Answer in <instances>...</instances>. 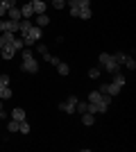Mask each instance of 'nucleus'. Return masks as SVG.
Listing matches in <instances>:
<instances>
[{"mask_svg": "<svg viewBox=\"0 0 136 152\" xmlns=\"http://www.w3.org/2000/svg\"><path fill=\"white\" fill-rule=\"evenodd\" d=\"M120 86H116V84L113 82H109V84H102V86H100V93H107V95H111V98H116L118 93H120Z\"/></svg>", "mask_w": 136, "mask_h": 152, "instance_id": "nucleus-6", "label": "nucleus"}, {"mask_svg": "<svg viewBox=\"0 0 136 152\" xmlns=\"http://www.w3.org/2000/svg\"><path fill=\"white\" fill-rule=\"evenodd\" d=\"M20 70L23 73H39V61L34 57V52L30 48H23V64H20Z\"/></svg>", "mask_w": 136, "mask_h": 152, "instance_id": "nucleus-2", "label": "nucleus"}, {"mask_svg": "<svg viewBox=\"0 0 136 152\" xmlns=\"http://www.w3.org/2000/svg\"><path fill=\"white\" fill-rule=\"evenodd\" d=\"M20 16H23V18H32V16H34V9H32L30 2H25V5L20 7Z\"/></svg>", "mask_w": 136, "mask_h": 152, "instance_id": "nucleus-12", "label": "nucleus"}, {"mask_svg": "<svg viewBox=\"0 0 136 152\" xmlns=\"http://www.w3.org/2000/svg\"><path fill=\"white\" fill-rule=\"evenodd\" d=\"M55 68H57V73H59V75H68V73H71V66H68L66 61H59L57 66H55Z\"/></svg>", "mask_w": 136, "mask_h": 152, "instance_id": "nucleus-16", "label": "nucleus"}, {"mask_svg": "<svg viewBox=\"0 0 136 152\" xmlns=\"http://www.w3.org/2000/svg\"><path fill=\"white\" fill-rule=\"evenodd\" d=\"M18 125H20V123H18V121H14V118H12V121L7 123V129H9V132H18Z\"/></svg>", "mask_w": 136, "mask_h": 152, "instance_id": "nucleus-22", "label": "nucleus"}, {"mask_svg": "<svg viewBox=\"0 0 136 152\" xmlns=\"http://www.w3.org/2000/svg\"><path fill=\"white\" fill-rule=\"evenodd\" d=\"M82 123H84L86 127H91L93 123H95V114H91V111H84V114H82Z\"/></svg>", "mask_w": 136, "mask_h": 152, "instance_id": "nucleus-14", "label": "nucleus"}, {"mask_svg": "<svg viewBox=\"0 0 136 152\" xmlns=\"http://www.w3.org/2000/svg\"><path fill=\"white\" fill-rule=\"evenodd\" d=\"M91 7H79V14H77V18H82V20H89L91 18Z\"/></svg>", "mask_w": 136, "mask_h": 152, "instance_id": "nucleus-17", "label": "nucleus"}, {"mask_svg": "<svg viewBox=\"0 0 136 152\" xmlns=\"http://www.w3.org/2000/svg\"><path fill=\"white\" fill-rule=\"evenodd\" d=\"M41 37H43V34H41V27L32 25L30 30L25 32V34H23V37H20V39H23V43H25V45H32V43H39Z\"/></svg>", "mask_w": 136, "mask_h": 152, "instance_id": "nucleus-3", "label": "nucleus"}, {"mask_svg": "<svg viewBox=\"0 0 136 152\" xmlns=\"http://www.w3.org/2000/svg\"><path fill=\"white\" fill-rule=\"evenodd\" d=\"M111 104V95L100 93V91H91L89 93V111L91 114H104Z\"/></svg>", "mask_w": 136, "mask_h": 152, "instance_id": "nucleus-1", "label": "nucleus"}, {"mask_svg": "<svg viewBox=\"0 0 136 152\" xmlns=\"http://www.w3.org/2000/svg\"><path fill=\"white\" fill-rule=\"evenodd\" d=\"M16 52H18V50H16V48H14L12 43H5V45H2V52H0V57L9 61V59H12L14 55H16Z\"/></svg>", "mask_w": 136, "mask_h": 152, "instance_id": "nucleus-7", "label": "nucleus"}, {"mask_svg": "<svg viewBox=\"0 0 136 152\" xmlns=\"http://www.w3.org/2000/svg\"><path fill=\"white\" fill-rule=\"evenodd\" d=\"M66 5H68L71 16H73V18H77V14H79V2H77V0H66Z\"/></svg>", "mask_w": 136, "mask_h": 152, "instance_id": "nucleus-10", "label": "nucleus"}, {"mask_svg": "<svg viewBox=\"0 0 136 152\" xmlns=\"http://www.w3.org/2000/svg\"><path fill=\"white\" fill-rule=\"evenodd\" d=\"M30 27H32V23H30V18H23L18 23V32H20V37H23V34H25L27 30H30Z\"/></svg>", "mask_w": 136, "mask_h": 152, "instance_id": "nucleus-18", "label": "nucleus"}, {"mask_svg": "<svg viewBox=\"0 0 136 152\" xmlns=\"http://www.w3.org/2000/svg\"><path fill=\"white\" fill-rule=\"evenodd\" d=\"M50 5L55 7V9H64V7H66V0H50Z\"/></svg>", "mask_w": 136, "mask_h": 152, "instance_id": "nucleus-24", "label": "nucleus"}, {"mask_svg": "<svg viewBox=\"0 0 136 152\" xmlns=\"http://www.w3.org/2000/svg\"><path fill=\"white\" fill-rule=\"evenodd\" d=\"M79 7H91V0H77Z\"/></svg>", "mask_w": 136, "mask_h": 152, "instance_id": "nucleus-28", "label": "nucleus"}, {"mask_svg": "<svg viewBox=\"0 0 136 152\" xmlns=\"http://www.w3.org/2000/svg\"><path fill=\"white\" fill-rule=\"evenodd\" d=\"M125 82H127V77H125V73H120V70H116V73H113V84L123 89V86H125Z\"/></svg>", "mask_w": 136, "mask_h": 152, "instance_id": "nucleus-11", "label": "nucleus"}, {"mask_svg": "<svg viewBox=\"0 0 136 152\" xmlns=\"http://www.w3.org/2000/svg\"><path fill=\"white\" fill-rule=\"evenodd\" d=\"M12 118H14V121H18V123H23V121H25V109H23V107H16L12 111Z\"/></svg>", "mask_w": 136, "mask_h": 152, "instance_id": "nucleus-13", "label": "nucleus"}, {"mask_svg": "<svg viewBox=\"0 0 136 152\" xmlns=\"http://www.w3.org/2000/svg\"><path fill=\"white\" fill-rule=\"evenodd\" d=\"M48 23H50V16H48V14H36V16H34V25L36 27H45Z\"/></svg>", "mask_w": 136, "mask_h": 152, "instance_id": "nucleus-9", "label": "nucleus"}, {"mask_svg": "<svg viewBox=\"0 0 136 152\" xmlns=\"http://www.w3.org/2000/svg\"><path fill=\"white\" fill-rule=\"evenodd\" d=\"M5 118H7V111H5V109H0V121H5Z\"/></svg>", "mask_w": 136, "mask_h": 152, "instance_id": "nucleus-29", "label": "nucleus"}, {"mask_svg": "<svg viewBox=\"0 0 136 152\" xmlns=\"http://www.w3.org/2000/svg\"><path fill=\"white\" fill-rule=\"evenodd\" d=\"M12 89H9V86H0V100H9V98H12Z\"/></svg>", "mask_w": 136, "mask_h": 152, "instance_id": "nucleus-20", "label": "nucleus"}, {"mask_svg": "<svg viewBox=\"0 0 136 152\" xmlns=\"http://www.w3.org/2000/svg\"><path fill=\"white\" fill-rule=\"evenodd\" d=\"M123 66H127L129 70H134V68H136V61H134L132 57H125V64H123Z\"/></svg>", "mask_w": 136, "mask_h": 152, "instance_id": "nucleus-25", "label": "nucleus"}, {"mask_svg": "<svg viewBox=\"0 0 136 152\" xmlns=\"http://www.w3.org/2000/svg\"><path fill=\"white\" fill-rule=\"evenodd\" d=\"M43 2H45V5H48V2H50V0H43Z\"/></svg>", "mask_w": 136, "mask_h": 152, "instance_id": "nucleus-30", "label": "nucleus"}, {"mask_svg": "<svg viewBox=\"0 0 136 152\" xmlns=\"http://www.w3.org/2000/svg\"><path fill=\"white\" fill-rule=\"evenodd\" d=\"M30 129H32V127H30V123H27V121H23L18 125V132H23V134H30Z\"/></svg>", "mask_w": 136, "mask_h": 152, "instance_id": "nucleus-23", "label": "nucleus"}, {"mask_svg": "<svg viewBox=\"0 0 136 152\" xmlns=\"http://www.w3.org/2000/svg\"><path fill=\"white\" fill-rule=\"evenodd\" d=\"M39 55L45 59V61H50V57H52L50 52H48V48H45V43H41V41H39Z\"/></svg>", "mask_w": 136, "mask_h": 152, "instance_id": "nucleus-19", "label": "nucleus"}, {"mask_svg": "<svg viewBox=\"0 0 136 152\" xmlns=\"http://www.w3.org/2000/svg\"><path fill=\"white\" fill-rule=\"evenodd\" d=\"M7 18H12V20H20L23 16H20V9L18 7H12V9H7Z\"/></svg>", "mask_w": 136, "mask_h": 152, "instance_id": "nucleus-15", "label": "nucleus"}, {"mask_svg": "<svg viewBox=\"0 0 136 152\" xmlns=\"http://www.w3.org/2000/svg\"><path fill=\"white\" fill-rule=\"evenodd\" d=\"M9 82H12V80H9V75H7V73H2V75H0V86H9Z\"/></svg>", "mask_w": 136, "mask_h": 152, "instance_id": "nucleus-26", "label": "nucleus"}, {"mask_svg": "<svg viewBox=\"0 0 136 152\" xmlns=\"http://www.w3.org/2000/svg\"><path fill=\"white\" fill-rule=\"evenodd\" d=\"M100 75H102V70H100V68H91L89 70V77H91V80H95V77H100Z\"/></svg>", "mask_w": 136, "mask_h": 152, "instance_id": "nucleus-27", "label": "nucleus"}, {"mask_svg": "<svg viewBox=\"0 0 136 152\" xmlns=\"http://www.w3.org/2000/svg\"><path fill=\"white\" fill-rule=\"evenodd\" d=\"M100 66H102V68L107 70V73H111V75H113L116 70H120V66H118V64L113 61V59H111V55H109V52H102V55H100Z\"/></svg>", "mask_w": 136, "mask_h": 152, "instance_id": "nucleus-4", "label": "nucleus"}, {"mask_svg": "<svg viewBox=\"0 0 136 152\" xmlns=\"http://www.w3.org/2000/svg\"><path fill=\"white\" fill-rule=\"evenodd\" d=\"M125 57H127L125 52H113V55H111V59H113L118 66H123V64H125Z\"/></svg>", "mask_w": 136, "mask_h": 152, "instance_id": "nucleus-21", "label": "nucleus"}, {"mask_svg": "<svg viewBox=\"0 0 136 152\" xmlns=\"http://www.w3.org/2000/svg\"><path fill=\"white\" fill-rule=\"evenodd\" d=\"M16 7V0H0V18L7 16V9H12Z\"/></svg>", "mask_w": 136, "mask_h": 152, "instance_id": "nucleus-8", "label": "nucleus"}, {"mask_svg": "<svg viewBox=\"0 0 136 152\" xmlns=\"http://www.w3.org/2000/svg\"><path fill=\"white\" fill-rule=\"evenodd\" d=\"M77 95H68V100L66 102H61V104H59V109H61V111H64V114H75V104H77Z\"/></svg>", "mask_w": 136, "mask_h": 152, "instance_id": "nucleus-5", "label": "nucleus"}, {"mask_svg": "<svg viewBox=\"0 0 136 152\" xmlns=\"http://www.w3.org/2000/svg\"><path fill=\"white\" fill-rule=\"evenodd\" d=\"M0 109H2V100H0Z\"/></svg>", "mask_w": 136, "mask_h": 152, "instance_id": "nucleus-31", "label": "nucleus"}]
</instances>
